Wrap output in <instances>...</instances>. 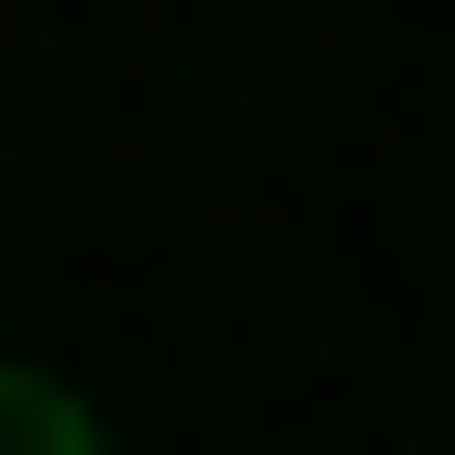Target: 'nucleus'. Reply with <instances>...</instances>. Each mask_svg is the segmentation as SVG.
I'll return each instance as SVG.
<instances>
[{"label":"nucleus","instance_id":"f257e3e1","mask_svg":"<svg viewBox=\"0 0 455 455\" xmlns=\"http://www.w3.org/2000/svg\"><path fill=\"white\" fill-rule=\"evenodd\" d=\"M0 455H114V427H85V398H57V370H0Z\"/></svg>","mask_w":455,"mask_h":455}]
</instances>
